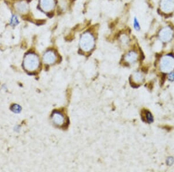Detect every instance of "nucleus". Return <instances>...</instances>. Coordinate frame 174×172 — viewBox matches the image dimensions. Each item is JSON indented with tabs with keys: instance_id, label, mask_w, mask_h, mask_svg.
<instances>
[{
	"instance_id": "f257e3e1",
	"label": "nucleus",
	"mask_w": 174,
	"mask_h": 172,
	"mask_svg": "<svg viewBox=\"0 0 174 172\" xmlns=\"http://www.w3.org/2000/svg\"><path fill=\"white\" fill-rule=\"evenodd\" d=\"M40 59L37 55L33 53L27 54L23 60V67L28 72L36 71L40 67Z\"/></svg>"
},
{
	"instance_id": "f03ea898",
	"label": "nucleus",
	"mask_w": 174,
	"mask_h": 172,
	"mask_svg": "<svg viewBox=\"0 0 174 172\" xmlns=\"http://www.w3.org/2000/svg\"><path fill=\"white\" fill-rule=\"evenodd\" d=\"M94 46L95 38L94 36L88 32L83 33L80 40V47L81 49L85 52H88L91 51Z\"/></svg>"
},
{
	"instance_id": "7ed1b4c3",
	"label": "nucleus",
	"mask_w": 174,
	"mask_h": 172,
	"mask_svg": "<svg viewBox=\"0 0 174 172\" xmlns=\"http://www.w3.org/2000/svg\"><path fill=\"white\" fill-rule=\"evenodd\" d=\"M160 68L162 71L169 73L174 69V57L170 55L162 57L160 62Z\"/></svg>"
},
{
	"instance_id": "20e7f679",
	"label": "nucleus",
	"mask_w": 174,
	"mask_h": 172,
	"mask_svg": "<svg viewBox=\"0 0 174 172\" xmlns=\"http://www.w3.org/2000/svg\"><path fill=\"white\" fill-rule=\"evenodd\" d=\"M173 31L169 27H165L163 28L159 32L160 39L164 42H167L171 40L173 37Z\"/></svg>"
},
{
	"instance_id": "39448f33",
	"label": "nucleus",
	"mask_w": 174,
	"mask_h": 172,
	"mask_svg": "<svg viewBox=\"0 0 174 172\" xmlns=\"http://www.w3.org/2000/svg\"><path fill=\"white\" fill-rule=\"evenodd\" d=\"M51 120L53 123L58 126H63L66 123V120L64 115L61 112H54L51 116Z\"/></svg>"
},
{
	"instance_id": "423d86ee",
	"label": "nucleus",
	"mask_w": 174,
	"mask_h": 172,
	"mask_svg": "<svg viewBox=\"0 0 174 172\" xmlns=\"http://www.w3.org/2000/svg\"><path fill=\"white\" fill-rule=\"evenodd\" d=\"M57 60V56L54 51L48 50L43 56V62L45 64L51 65L54 64Z\"/></svg>"
},
{
	"instance_id": "0eeeda50",
	"label": "nucleus",
	"mask_w": 174,
	"mask_h": 172,
	"mask_svg": "<svg viewBox=\"0 0 174 172\" xmlns=\"http://www.w3.org/2000/svg\"><path fill=\"white\" fill-rule=\"evenodd\" d=\"M160 8L164 13H170L174 9V0H161Z\"/></svg>"
},
{
	"instance_id": "6e6552de",
	"label": "nucleus",
	"mask_w": 174,
	"mask_h": 172,
	"mask_svg": "<svg viewBox=\"0 0 174 172\" xmlns=\"http://www.w3.org/2000/svg\"><path fill=\"white\" fill-rule=\"evenodd\" d=\"M41 8L45 12H50L55 7V0H40Z\"/></svg>"
},
{
	"instance_id": "1a4fd4ad",
	"label": "nucleus",
	"mask_w": 174,
	"mask_h": 172,
	"mask_svg": "<svg viewBox=\"0 0 174 172\" xmlns=\"http://www.w3.org/2000/svg\"><path fill=\"white\" fill-rule=\"evenodd\" d=\"M138 54L135 51L128 52L124 56V60L128 64H134L136 62Z\"/></svg>"
},
{
	"instance_id": "9d476101",
	"label": "nucleus",
	"mask_w": 174,
	"mask_h": 172,
	"mask_svg": "<svg viewBox=\"0 0 174 172\" xmlns=\"http://www.w3.org/2000/svg\"><path fill=\"white\" fill-rule=\"evenodd\" d=\"M15 9L20 14H25L28 11V5L25 1H19L15 5Z\"/></svg>"
},
{
	"instance_id": "9b49d317",
	"label": "nucleus",
	"mask_w": 174,
	"mask_h": 172,
	"mask_svg": "<svg viewBox=\"0 0 174 172\" xmlns=\"http://www.w3.org/2000/svg\"><path fill=\"white\" fill-rule=\"evenodd\" d=\"M132 80L136 83H140L143 81V75L140 72H135L133 74L132 76Z\"/></svg>"
},
{
	"instance_id": "f8f14e48",
	"label": "nucleus",
	"mask_w": 174,
	"mask_h": 172,
	"mask_svg": "<svg viewBox=\"0 0 174 172\" xmlns=\"http://www.w3.org/2000/svg\"><path fill=\"white\" fill-rule=\"evenodd\" d=\"M129 39L127 35L123 34L120 36V42L123 46H127L129 44Z\"/></svg>"
},
{
	"instance_id": "ddd939ff",
	"label": "nucleus",
	"mask_w": 174,
	"mask_h": 172,
	"mask_svg": "<svg viewBox=\"0 0 174 172\" xmlns=\"http://www.w3.org/2000/svg\"><path fill=\"white\" fill-rule=\"evenodd\" d=\"M133 27L136 31L139 32L140 30V24L139 20L138 19V18L136 17H135L134 18Z\"/></svg>"
},
{
	"instance_id": "4468645a",
	"label": "nucleus",
	"mask_w": 174,
	"mask_h": 172,
	"mask_svg": "<svg viewBox=\"0 0 174 172\" xmlns=\"http://www.w3.org/2000/svg\"><path fill=\"white\" fill-rule=\"evenodd\" d=\"M19 23V20L16 15H13L10 20V24L12 26H15Z\"/></svg>"
},
{
	"instance_id": "2eb2a0df",
	"label": "nucleus",
	"mask_w": 174,
	"mask_h": 172,
	"mask_svg": "<svg viewBox=\"0 0 174 172\" xmlns=\"http://www.w3.org/2000/svg\"><path fill=\"white\" fill-rule=\"evenodd\" d=\"M145 117H146V121H147L148 122L150 123L152 122H153V118L152 117V115L151 114V113L149 111H146V113L144 114Z\"/></svg>"
},
{
	"instance_id": "dca6fc26",
	"label": "nucleus",
	"mask_w": 174,
	"mask_h": 172,
	"mask_svg": "<svg viewBox=\"0 0 174 172\" xmlns=\"http://www.w3.org/2000/svg\"><path fill=\"white\" fill-rule=\"evenodd\" d=\"M22 110V108L20 105H18V104H14L12 107V110L16 113L18 112H20V111Z\"/></svg>"
},
{
	"instance_id": "f3484780",
	"label": "nucleus",
	"mask_w": 174,
	"mask_h": 172,
	"mask_svg": "<svg viewBox=\"0 0 174 172\" xmlns=\"http://www.w3.org/2000/svg\"><path fill=\"white\" fill-rule=\"evenodd\" d=\"M173 162H174V160H173V158H172V157H169L167 159V163L168 165H172L173 163Z\"/></svg>"
},
{
	"instance_id": "a211bd4d",
	"label": "nucleus",
	"mask_w": 174,
	"mask_h": 172,
	"mask_svg": "<svg viewBox=\"0 0 174 172\" xmlns=\"http://www.w3.org/2000/svg\"><path fill=\"white\" fill-rule=\"evenodd\" d=\"M168 79L171 81L174 80V73H171L168 75Z\"/></svg>"
}]
</instances>
